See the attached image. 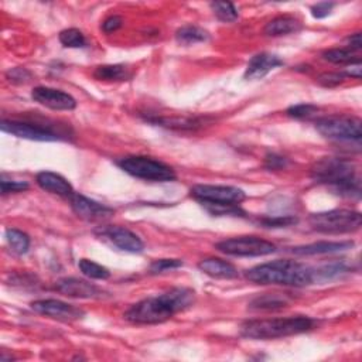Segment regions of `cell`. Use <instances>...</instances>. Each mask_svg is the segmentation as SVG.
<instances>
[{"label":"cell","instance_id":"obj_1","mask_svg":"<svg viewBox=\"0 0 362 362\" xmlns=\"http://www.w3.org/2000/svg\"><path fill=\"white\" fill-rule=\"evenodd\" d=\"M196 293L187 288H174L159 296L148 297L133 304L125 319L133 324H160L173 315L184 311L194 304Z\"/></svg>","mask_w":362,"mask_h":362},{"label":"cell","instance_id":"obj_2","mask_svg":"<svg viewBox=\"0 0 362 362\" xmlns=\"http://www.w3.org/2000/svg\"><path fill=\"white\" fill-rule=\"evenodd\" d=\"M246 279L256 285L304 288L314 282V270L294 260H274L258 265L246 272Z\"/></svg>","mask_w":362,"mask_h":362},{"label":"cell","instance_id":"obj_3","mask_svg":"<svg viewBox=\"0 0 362 362\" xmlns=\"http://www.w3.org/2000/svg\"><path fill=\"white\" fill-rule=\"evenodd\" d=\"M315 183L330 186L337 194L345 197L361 196V181L354 163L338 157H324L311 167Z\"/></svg>","mask_w":362,"mask_h":362},{"label":"cell","instance_id":"obj_4","mask_svg":"<svg viewBox=\"0 0 362 362\" xmlns=\"http://www.w3.org/2000/svg\"><path fill=\"white\" fill-rule=\"evenodd\" d=\"M313 326L314 322L306 315L251 320L241 326V336L249 340H275L310 331Z\"/></svg>","mask_w":362,"mask_h":362},{"label":"cell","instance_id":"obj_5","mask_svg":"<svg viewBox=\"0 0 362 362\" xmlns=\"http://www.w3.org/2000/svg\"><path fill=\"white\" fill-rule=\"evenodd\" d=\"M308 223L314 231L322 234H348L361 228L362 217L358 211L331 210L313 214Z\"/></svg>","mask_w":362,"mask_h":362},{"label":"cell","instance_id":"obj_6","mask_svg":"<svg viewBox=\"0 0 362 362\" xmlns=\"http://www.w3.org/2000/svg\"><path fill=\"white\" fill-rule=\"evenodd\" d=\"M118 166L125 173L146 181H159V183H164V181L175 180V173L170 166L146 156H129L120 159L118 162Z\"/></svg>","mask_w":362,"mask_h":362},{"label":"cell","instance_id":"obj_7","mask_svg":"<svg viewBox=\"0 0 362 362\" xmlns=\"http://www.w3.org/2000/svg\"><path fill=\"white\" fill-rule=\"evenodd\" d=\"M315 129L324 138L337 142H359L361 119L349 116H324L315 120Z\"/></svg>","mask_w":362,"mask_h":362},{"label":"cell","instance_id":"obj_8","mask_svg":"<svg viewBox=\"0 0 362 362\" xmlns=\"http://www.w3.org/2000/svg\"><path fill=\"white\" fill-rule=\"evenodd\" d=\"M215 248L230 256H266L276 252V246L258 237H237L223 239L215 245Z\"/></svg>","mask_w":362,"mask_h":362},{"label":"cell","instance_id":"obj_9","mask_svg":"<svg viewBox=\"0 0 362 362\" xmlns=\"http://www.w3.org/2000/svg\"><path fill=\"white\" fill-rule=\"evenodd\" d=\"M190 193L201 204L211 205H239L246 198L241 189L231 186L197 184L191 187Z\"/></svg>","mask_w":362,"mask_h":362},{"label":"cell","instance_id":"obj_10","mask_svg":"<svg viewBox=\"0 0 362 362\" xmlns=\"http://www.w3.org/2000/svg\"><path fill=\"white\" fill-rule=\"evenodd\" d=\"M31 308L36 313L52 317V319L60 322H75V320H81L85 315V311L81 310L79 307H75L72 304L56 299L36 300L31 303Z\"/></svg>","mask_w":362,"mask_h":362},{"label":"cell","instance_id":"obj_11","mask_svg":"<svg viewBox=\"0 0 362 362\" xmlns=\"http://www.w3.org/2000/svg\"><path fill=\"white\" fill-rule=\"evenodd\" d=\"M0 129L5 133H10L13 136H17L20 139L34 141V142H56L61 138L50 129L41 127L38 125L27 123V122H19V120H2L0 123Z\"/></svg>","mask_w":362,"mask_h":362},{"label":"cell","instance_id":"obj_12","mask_svg":"<svg viewBox=\"0 0 362 362\" xmlns=\"http://www.w3.org/2000/svg\"><path fill=\"white\" fill-rule=\"evenodd\" d=\"M101 237L107 239L109 244L116 246L118 249L129 253H141L145 249V244L142 239L129 231L127 228L119 225H109V226H102L100 230Z\"/></svg>","mask_w":362,"mask_h":362},{"label":"cell","instance_id":"obj_13","mask_svg":"<svg viewBox=\"0 0 362 362\" xmlns=\"http://www.w3.org/2000/svg\"><path fill=\"white\" fill-rule=\"evenodd\" d=\"M31 98L53 111H72L77 107V101L64 90L49 88V86H37L33 89Z\"/></svg>","mask_w":362,"mask_h":362},{"label":"cell","instance_id":"obj_14","mask_svg":"<svg viewBox=\"0 0 362 362\" xmlns=\"http://www.w3.org/2000/svg\"><path fill=\"white\" fill-rule=\"evenodd\" d=\"M70 200L72 211L85 221H104L112 217L115 212L112 208L77 193Z\"/></svg>","mask_w":362,"mask_h":362},{"label":"cell","instance_id":"obj_15","mask_svg":"<svg viewBox=\"0 0 362 362\" xmlns=\"http://www.w3.org/2000/svg\"><path fill=\"white\" fill-rule=\"evenodd\" d=\"M54 290L72 299H97L102 296V290L94 283L77 278H64L56 282Z\"/></svg>","mask_w":362,"mask_h":362},{"label":"cell","instance_id":"obj_16","mask_svg":"<svg viewBox=\"0 0 362 362\" xmlns=\"http://www.w3.org/2000/svg\"><path fill=\"white\" fill-rule=\"evenodd\" d=\"M283 65V60L272 53H260L253 56L245 70V79L256 81L265 78L270 71Z\"/></svg>","mask_w":362,"mask_h":362},{"label":"cell","instance_id":"obj_17","mask_svg":"<svg viewBox=\"0 0 362 362\" xmlns=\"http://www.w3.org/2000/svg\"><path fill=\"white\" fill-rule=\"evenodd\" d=\"M36 181L40 186V189H42L44 191H49L52 194H57L60 197H68V198H71L75 194L72 186L63 175L57 173L41 171L37 174Z\"/></svg>","mask_w":362,"mask_h":362},{"label":"cell","instance_id":"obj_18","mask_svg":"<svg viewBox=\"0 0 362 362\" xmlns=\"http://www.w3.org/2000/svg\"><path fill=\"white\" fill-rule=\"evenodd\" d=\"M198 269L203 274L214 278V279H235L238 278V269L226 260L218 258L203 259L198 263Z\"/></svg>","mask_w":362,"mask_h":362},{"label":"cell","instance_id":"obj_19","mask_svg":"<svg viewBox=\"0 0 362 362\" xmlns=\"http://www.w3.org/2000/svg\"><path fill=\"white\" fill-rule=\"evenodd\" d=\"M354 246L352 241H343V242H315L310 245L296 246L290 252L297 256H311V255H326V253H337Z\"/></svg>","mask_w":362,"mask_h":362},{"label":"cell","instance_id":"obj_20","mask_svg":"<svg viewBox=\"0 0 362 362\" xmlns=\"http://www.w3.org/2000/svg\"><path fill=\"white\" fill-rule=\"evenodd\" d=\"M301 30V23L293 17V16H279L274 20H270L265 29L263 33L269 37H281L288 36L292 33H297Z\"/></svg>","mask_w":362,"mask_h":362},{"label":"cell","instance_id":"obj_21","mask_svg":"<svg viewBox=\"0 0 362 362\" xmlns=\"http://www.w3.org/2000/svg\"><path fill=\"white\" fill-rule=\"evenodd\" d=\"M292 299L289 294H282V293H267L263 296L256 297L251 303L252 310H279L283 307H288L290 304Z\"/></svg>","mask_w":362,"mask_h":362},{"label":"cell","instance_id":"obj_22","mask_svg":"<svg viewBox=\"0 0 362 362\" xmlns=\"http://www.w3.org/2000/svg\"><path fill=\"white\" fill-rule=\"evenodd\" d=\"M175 40L178 44L191 45L197 42H205L210 40L208 31L197 26H183L175 31Z\"/></svg>","mask_w":362,"mask_h":362},{"label":"cell","instance_id":"obj_23","mask_svg":"<svg viewBox=\"0 0 362 362\" xmlns=\"http://www.w3.org/2000/svg\"><path fill=\"white\" fill-rule=\"evenodd\" d=\"M130 71L127 67L115 64V65H100L94 71V77L100 81H107V82H119V81H126L130 78Z\"/></svg>","mask_w":362,"mask_h":362},{"label":"cell","instance_id":"obj_24","mask_svg":"<svg viewBox=\"0 0 362 362\" xmlns=\"http://www.w3.org/2000/svg\"><path fill=\"white\" fill-rule=\"evenodd\" d=\"M78 267L82 272V275L89 278V279L107 281V279L111 278V272L105 266H102L97 262L89 260V259H81L79 263H78Z\"/></svg>","mask_w":362,"mask_h":362},{"label":"cell","instance_id":"obj_25","mask_svg":"<svg viewBox=\"0 0 362 362\" xmlns=\"http://www.w3.org/2000/svg\"><path fill=\"white\" fill-rule=\"evenodd\" d=\"M6 239L9 242V246L16 255H24L27 253L30 248V238L23 231L10 228L6 231Z\"/></svg>","mask_w":362,"mask_h":362},{"label":"cell","instance_id":"obj_26","mask_svg":"<svg viewBox=\"0 0 362 362\" xmlns=\"http://www.w3.org/2000/svg\"><path fill=\"white\" fill-rule=\"evenodd\" d=\"M210 8L217 19L223 23H233L238 19V10L230 2H212Z\"/></svg>","mask_w":362,"mask_h":362},{"label":"cell","instance_id":"obj_27","mask_svg":"<svg viewBox=\"0 0 362 362\" xmlns=\"http://www.w3.org/2000/svg\"><path fill=\"white\" fill-rule=\"evenodd\" d=\"M60 42L68 49H82L86 45L85 36L78 29H65L58 36Z\"/></svg>","mask_w":362,"mask_h":362},{"label":"cell","instance_id":"obj_28","mask_svg":"<svg viewBox=\"0 0 362 362\" xmlns=\"http://www.w3.org/2000/svg\"><path fill=\"white\" fill-rule=\"evenodd\" d=\"M323 58L329 63H333V64H340V65H349L352 63H356V61H361L359 57H355L352 54V52H349L348 49H331V50H327L324 52L323 54Z\"/></svg>","mask_w":362,"mask_h":362},{"label":"cell","instance_id":"obj_29","mask_svg":"<svg viewBox=\"0 0 362 362\" xmlns=\"http://www.w3.org/2000/svg\"><path fill=\"white\" fill-rule=\"evenodd\" d=\"M317 112H319V108L317 107L310 105V104H300V105L290 107L286 113L294 119H310V118L315 116Z\"/></svg>","mask_w":362,"mask_h":362},{"label":"cell","instance_id":"obj_30","mask_svg":"<svg viewBox=\"0 0 362 362\" xmlns=\"http://www.w3.org/2000/svg\"><path fill=\"white\" fill-rule=\"evenodd\" d=\"M181 266H183V262H181L180 259H159L150 265V274H153V275L164 274V272H167V270L178 269Z\"/></svg>","mask_w":362,"mask_h":362},{"label":"cell","instance_id":"obj_31","mask_svg":"<svg viewBox=\"0 0 362 362\" xmlns=\"http://www.w3.org/2000/svg\"><path fill=\"white\" fill-rule=\"evenodd\" d=\"M297 219L294 217H276V218H263L262 223L266 228H285V226H290L296 223Z\"/></svg>","mask_w":362,"mask_h":362},{"label":"cell","instance_id":"obj_32","mask_svg":"<svg viewBox=\"0 0 362 362\" xmlns=\"http://www.w3.org/2000/svg\"><path fill=\"white\" fill-rule=\"evenodd\" d=\"M345 77L347 75L344 72H326V74H322L319 78H317V82H319L323 86H326V88H333V86L343 84Z\"/></svg>","mask_w":362,"mask_h":362},{"label":"cell","instance_id":"obj_33","mask_svg":"<svg viewBox=\"0 0 362 362\" xmlns=\"http://www.w3.org/2000/svg\"><path fill=\"white\" fill-rule=\"evenodd\" d=\"M6 78L16 85H22V84H27L31 79V72L26 68H13L10 71L6 72Z\"/></svg>","mask_w":362,"mask_h":362},{"label":"cell","instance_id":"obj_34","mask_svg":"<svg viewBox=\"0 0 362 362\" xmlns=\"http://www.w3.org/2000/svg\"><path fill=\"white\" fill-rule=\"evenodd\" d=\"M0 186H2V194H9V193H20L29 189V184L26 181H9L6 178H2L0 181Z\"/></svg>","mask_w":362,"mask_h":362},{"label":"cell","instance_id":"obj_35","mask_svg":"<svg viewBox=\"0 0 362 362\" xmlns=\"http://www.w3.org/2000/svg\"><path fill=\"white\" fill-rule=\"evenodd\" d=\"M334 6H336V3H329V2L317 3L311 8V15L314 19H324L333 12Z\"/></svg>","mask_w":362,"mask_h":362},{"label":"cell","instance_id":"obj_36","mask_svg":"<svg viewBox=\"0 0 362 362\" xmlns=\"http://www.w3.org/2000/svg\"><path fill=\"white\" fill-rule=\"evenodd\" d=\"M122 26H123V19H122L120 16L113 15V16H109V17L102 23V30L109 34V33H115V31L119 30Z\"/></svg>","mask_w":362,"mask_h":362},{"label":"cell","instance_id":"obj_37","mask_svg":"<svg viewBox=\"0 0 362 362\" xmlns=\"http://www.w3.org/2000/svg\"><path fill=\"white\" fill-rule=\"evenodd\" d=\"M286 166V159L276 156V155H269L266 159V167L270 170H279Z\"/></svg>","mask_w":362,"mask_h":362},{"label":"cell","instance_id":"obj_38","mask_svg":"<svg viewBox=\"0 0 362 362\" xmlns=\"http://www.w3.org/2000/svg\"><path fill=\"white\" fill-rule=\"evenodd\" d=\"M347 45H348V50H349V52H359L361 47H362L361 34H359V33L351 34V36L347 38Z\"/></svg>","mask_w":362,"mask_h":362},{"label":"cell","instance_id":"obj_39","mask_svg":"<svg viewBox=\"0 0 362 362\" xmlns=\"http://www.w3.org/2000/svg\"><path fill=\"white\" fill-rule=\"evenodd\" d=\"M361 72H362V64H361V61H356V63L349 64L347 72H344V74H345L347 77L359 79V78H361Z\"/></svg>","mask_w":362,"mask_h":362}]
</instances>
